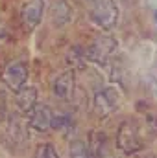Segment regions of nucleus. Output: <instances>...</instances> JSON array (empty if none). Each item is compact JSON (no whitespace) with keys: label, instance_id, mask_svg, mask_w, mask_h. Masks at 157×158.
<instances>
[{"label":"nucleus","instance_id":"nucleus-1","mask_svg":"<svg viewBox=\"0 0 157 158\" xmlns=\"http://www.w3.org/2000/svg\"><path fill=\"white\" fill-rule=\"evenodd\" d=\"M117 147L126 155L139 153L144 147V142L141 138V129L135 119L128 118L120 123L117 131Z\"/></svg>","mask_w":157,"mask_h":158},{"label":"nucleus","instance_id":"nucleus-2","mask_svg":"<svg viewBox=\"0 0 157 158\" xmlns=\"http://www.w3.org/2000/svg\"><path fill=\"white\" fill-rule=\"evenodd\" d=\"M91 20L102 30H113L118 22L115 0H91Z\"/></svg>","mask_w":157,"mask_h":158},{"label":"nucleus","instance_id":"nucleus-3","mask_svg":"<svg viewBox=\"0 0 157 158\" xmlns=\"http://www.w3.org/2000/svg\"><path fill=\"white\" fill-rule=\"evenodd\" d=\"M118 105H120V92L115 86H105L104 90L96 92V96H94V103H92L94 116L105 118L117 110Z\"/></svg>","mask_w":157,"mask_h":158},{"label":"nucleus","instance_id":"nucleus-4","mask_svg":"<svg viewBox=\"0 0 157 158\" xmlns=\"http://www.w3.org/2000/svg\"><path fill=\"white\" fill-rule=\"evenodd\" d=\"M117 48V40L113 37L102 35L94 40L91 46H87L83 50V57L85 61H92V63H105L109 59V55L115 52Z\"/></svg>","mask_w":157,"mask_h":158},{"label":"nucleus","instance_id":"nucleus-5","mask_svg":"<svg viewBox=\"0 0 157 158\" xmlns=\"http://www.w3.org/2000/svg\"><path fill=\"white\" fill-rule=\"evenodd\" d=\"M2 81L6 83L7 88H11L15 92L19 88H22L26 85V81H28V66H26V63H22V61L7 63L4 66V70H2Z\"/></svg>","mask_w":157,"mask_h":158},{"label":"nucleus","instance_id":"nucleus-6","mask_svg":"<svg viewBox=\"0 0 157 158\" xmlns=\"http://www.w3.org/2000/svg\"><path fill=\"white\" fill-rule=\"evenodd\" d=\"M44 11V0H26L20 7V20L28 31H34L39 26Z\"/></svg>","mask_w":157,"mask_h":158},{"label":"nucleus","instance_id":"nucleus-7","mask_svg":"<svg viewBox=\"0 0 157 158\" xmlns=\"http://www.w3.org/2000/svg\"><path fill=\"white\" fill-rule=\"evenodd\" d=\"M89 158H113V151H111V142L107 138L105 132L102 131H92L89 136Z\"/></svg>","mask_w":157,"mask_h":158},{"label":"nucleus","instance_id":"nucleus-8","mask_svg":"<svg viewBox=\"0 0 157 158\" xmlns=\"http://www.w3.org/2000/svg\"><path fill=\"white\" fill-rule=\"evenodd\" d=\"M74 90H76V74H74V70H67L61 76H57V79L54 81V86H52L54 96L57 99H61V101L72 99Z\"/></svg>","mask_w":157,"mask_h":158},{"label":"nucleus","instance_id":"nucleus-9","mask_svg":"<svg viewBox=\"0 0 157 158\" xmlns=\"http://www.w3.org/2000/svg\"><path fill=\"white\" fill-rule=\"evenodd\" d=\"M15 103L20 114H30L37 107V88L35 86H22L15 92Z\"/></svg>","mask_w":157,"mask_h":158},{"label":"nucleus","instance_id":"nucleus-10","mask_svg":"<svg viewBox=\"0 0 157 158\" xmlns=\"http://www.w3.org/2000/svg\"><path fill=\"white\" fill-rule=\"evenodd\" d=\"M30 129L37 131V132H46L48 129H52V112L48 107H35L30 112V119H28Z\"/></svg>","mask_w":157,"mask_h":158},{"label":"nucleus","instance_id":"nucleus-11","mask_svg":"<svg viewBox=\"0 0 157 158\" xmlns=\"http://www.w3.org/2000/svg\"><path fill=\"white\" fill-rule=\"evenodd\" d=\"M50 17H52V22L54 26H63L70 20L72 17V9L69 6L67 0H54L52 4V9H50Z\"/></svg>","mask_w":157,"mask_h":158},{"label":"nucleus","instance_id":"nucleus-12","mask_svg":"<svg viewBox=\"0 0 157 158\" xmlns=\"http://www.w3.org/2000/svg\"><path fill=\"white\" fill-rule=\"evenodd\" d=\"M69 158H89V149L83 140H74L69 145Z\"/></svg>","mask_w":157,"mask_h":158},{"label":"nucleus","instance_id":"nucleus-13","mask_svg":"<svg viewBox=\"0 0 157 158\" xmlns=\"http://www.w3.org/2000/svg\"><path fill=\"white\" fill-rule=\"evenodd\" d=\"M52 129L67 132V131L74 129V121L69 116H63V114H52Z\"/></svg>","mask_w":157,"mask_h":158},{"label":"nucleus","instance_id":"nucleus-14","mask_svg":"<svg viewBox=\"0 0 157 158\" xmlns=\"http://www.w3.org/2000/svg\"><path fill=\"white\" fill-rule=\"evenodd\" d=\"M34 158H59V156H57V151L52 143H41L35 149Z\"/></svg>","mask_w":157,"mask_h":158},{"label":"nucleus","instance_id":"nucleus-15","mask_svg":"<svg viewBox=\"0 0 157 158\" xmlns=\"http://www.w3.org/2000/svg\"><path fill=\"white\" fill-rule=\"evenodd\" d=\"M7 118V101H6V94L0 92V121Z\"/></svg>","mask_w":157,"mask_h":158},{"label":"nucleus","instance_id":"nucleus-16","mask_svg":"<svg viewBox=\"0 0 157 158\" xmlns=\"http://www.w3.org/2000/svg\"><path fill=\"white\" fill-rule=\"evenodd\" d=\"M141 158H155V156H154V155H150V153H146L144 156H141Z\"/></svg>","mask_w":157,"mask_h":158},{"label":"nucleus","instance_id":"nucleus-17","mask_svg":"<svg viewBox=\"0 0 157 158\" xmlns=\"http://www.w3.org/2000/svg\"><path fill=\"white\" fill-rule=\"evenodd\" d=\"M155 22H157V11H155Z\"/></svg>","mask_w":157,"mask_h":158}]
</instances>
